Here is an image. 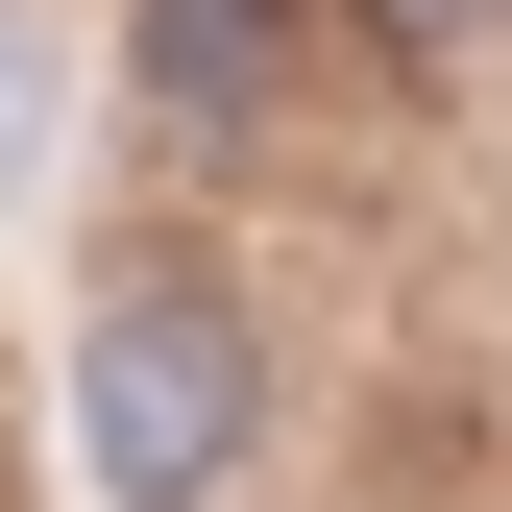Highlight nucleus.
<instances>
[{"instance_id": "nucleus-1", "label": "nucleus", "mask_w": 512, "mask_h": 512, "mask_svg": "<svg viewBox=\"0 0 512 512\" xmlns=\"http://www.w3.org/2000/svg\"><path fill=\"white\" fill-rule=\"evenodd\" d=\"M244 415H269V366H244V317L196 269H147V293H98V342H74V464L122 512H196L244 464Z\"/></svg>"}, {"instance_id": "nucleus-2", "label": "nucleus", "mask_w": 512, "mask_h": 512, "mask_svg": "<svg viewBox=\"0 0 512 512\" xmlns=\"http://www.w3.org/2000/svg\"><path fill=\"white\" fill-rule=\"evenodd\" d=\"M269 74H293V0H147V98L171 122H244Z\"/></svg>"}, {"instance_id": "nucleus-3", "label": "nucleus", "mask_w": 512, "mask_h": 512, "mask_svg": "<svg viewBox=\"0 0 512 512\" xmlns=\"http://www.w3.org/2000/svg\"><path fill=\"white\" fill-rule=\"evenodd\" d=\"M366 25H391V49H415V74H439V49H488V25H512V0H366Z\"/></svg>"}, {"instance_id": "nucleus-4", "label": "nucleus", "mask_w": 512, "mask_h": 512, "mask_svg": "<svg viewBox=\"0 0 512 512\" xmlns=\"http://www.w3.org/2000/svg\"><path fill=\"white\" fill-rule=\"evenodd\" d=\"M25 122H49V98H25V49H0V171H25Z\"/></svg>"}]
</instances>
